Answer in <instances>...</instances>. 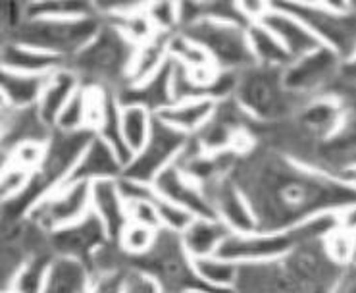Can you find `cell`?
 <instances>
[{
  "mask_svg": "<svg viewBox=\"0 0 356 293\" xmlns=\"http://www.w3.org/2000/svg\"><path fill=\"white\" fill-rule=\"evenodd\" d=\"M232 177L247 195L258 230L280 232L356 205V189L335 172L283 152L243 155Z\"/></svg>",
  "mask_w": 356,
  "mask_h": 293,
  "instance_id": "6da1fadb",
  "label": "cell"
},
{
  "mask_svg": "<svg viewBox=\"0 0 356 293\" xmlns=\"http://www.w3.org/2000/svg\"><path fill=\"white\" fill-rule=\"evenodd\" d=\"M135 49V42L104 22L99 35L83 51L67 60V68L85 87H99L116 93L127 84Z\"/></svg>",
  "mask_w": 356,
  "mask_h": 293,
  "instance_id": "7a4b0ae2",
  "label": "cell"
},
{
  "mask_svg": "<svg viewBox=\"0 0 356 293\" xmlns=\"http://www.w3.org/2000/svg\"><path fill=\"white\" fill-rule=\"evenodd\" d=\"M282 70L283 68L254 64L239 72L235 101L262 126H273L293 118L298 106L305 102V99H298L283 87Z\"/></svg>",
  "mask_w": 356,
  "mask_h": 293,
  "instance_id": "3957f363",
  "label": "cell"
},
{
  "mask_svg": "<svg viewBox=\"0 0 356 293\" xmlns=\"http://www.w3.org/2000/svg\"><path fill=\"white\" fill-rule=\"evenodd\" d=\"M104 19L99 14L60 19H29L17 31L6 35L4 41H14L52 52L62 58H74L99 35Z\"/></svg>",
  "mask_w": 356,
  "mask_h": 293,
  "instance_id": "277c9868",
  "label": "cell"
},
{
  "mask_svg": "<svg viewBox=\"0 0 356 293\" xmlns=\"http://www.w3.org/2000/svg\"><path fill=\"white\" fill-rule=\"evenodd\" d=\"M298 17L322 47L347 60L356 51V6L350 2H275Z\"/></svg>",
  "mask_w": 356,
  "mask_h": 293,
  "instance_id": "5b68a950",
  "label": "cell"
},
{
  "mask_svg": "<svg viewBox=\"0 0 356 293\" xmlns=\"http://www.w3.org/2000/svg\"><path fill=\"white\" fill-rule=\"evenodd\" d=\"M181 33L207 52L216 70L243 72L257 64L250 51L247 27L202 17L181 29Z\"/></svg>",
  "mask_w": 356,
  "mask_h": 293,
  "instance_id": "8992f818",
  "label": "cell"
},
{
  "mask_svg": "<svg viewBox=\"0 0 356 293\" xmlns=\"http://www.w3.org/2000/svg\"><path fill=\"white\" fill-rule=\"evenodd\" d=\"M189 141L191 135L175 129L154 114L149 139L143 145L141 151L133 155L129 164L124 168L122 177L152 185L166 168L181 159L185 149L189 147Z\"/></svg>",
  "mask_w": 356,
  "mask_h": 293,
  "instance_id": "52a82bcc",
  "label": "cell"
},
{
  "mask_svg": "<svg viewBox=\"0 0 356 293\" xmlns=\"http://www.w3.org/2000/svg\"><path fill=\"white\" fill-rule=\"evenodd\" d=\"M298 245H302V241L295 232V228L280 230V232L257 230L250 234L232 232L220 245L216 255L237 264H257V262L282 260L293 249H297Z\"/></svg>",
  "mask_w": 356,
  "mask_h": 293,
  "instance_id": "ba28073f",
  "label": "cell"
},
{
  "mask_svg": "<svg viewBox=\"0 0 356 293\" xmlns=\"http://www.w3.org/2000/svg\"><path fill=\"white\" fill-rule=\"evenodd\" d=\"M91 212V184L75 182L60 185L58 189L49 193L42 201L35 205L27 220L35 226L52 234L60 228H66L81 220Z\"/></svg>",
  "mask_w": 356,
  "mask_h": 293,
  "instance_id": "9c48e42d",
  "label": "cell"
},
{
  "mask_svg": "<svg viewBox=\"0 0 356 293\" xmlns=\"http://www.w3.org/2000/svg\"><path fill=\"white\" fill-rule=\"evenodd\" d=\"M341 58L325 47L293 58L282 70L283 87L298 99H310L323 91V87L339 77Z\"/></svg>",
  "mask_w": 356,
  "mask_h": 293,
  "instance_id": "30bf717a",
  "label": "cell"
},
{
  "mask_svg": "<svg viewBox=\"0 0 356 293\" xmlns=\"http://www.w3.org/2000/svg\"><path fill=\"white\" fill-rule=\"evenodd\" d=\"M202 189L212 203L216 218L222 220L232 232L235 234L257 232L258 220L254 216V210L250 207L247 195L232 176L222 177Z\"/></svg>",
  "mask_w": 356,
  "mask_h": 293,
  "instance_id": "8fae6325",
  "label": "cell"
},
{
  "mask_svg": "<svg viewBox=\"0 0 356 293\" xmlns=\"http://www.w3.org/2000/svg\"><path fill=\"white\" fill-rule=\"evenodd\" d=\"M49 235L54 255L75 257V259H83L87 262L91 260L92 255L99 251L100 247H104L110 241L102 222L92 212H89L87 216L77 220L74 224L60 228Z\"/></svg>",
  "mask_w": 356,
  "mask_h": 293,
  "instance_id": "7c38bea8",
  "label": "cell"
},
{
  "mask_svg": "<svg viewBox=\"0 0 356 293\" xmlns=\"http://www.w3.org/2000/svg\"><path fill=\"white\" fill-rule=\"evenodd\" d=\"M345 110L347 104L341 97L333 93H320L302 102L293 120L300 134L320 143L337 129L345 116Z\"/></svg>",
  "mask_w": 356,
  "mask_h": 293,
  "instance_id": "4fadbf2b",
  "label": "cell"
},
{
  "mask_svg": "<svg viewBox=\"0 0 356 293\" xmlns=\"http://www.w3.org/2000/svg\"><path fill=\"white\" fill-rule=\"evenodd\" d=\"M152 187L160 193L164 199L179 205L181 209L191 212L197 218H216V212L212 209V203L207 197L204 189L197 182H193L179 164L175 162L170 168H166L160 176L154 180Z\"/></svg>",
  "mask_w": 356,
  "mask_h": 293,
  "instance_id": "5bb4252c",
  "label": "cell"
},
{
  "mask_svg": "<svg viewBox=\"0 0 356 293\" xmlns=\"http://www.w3.org/2000/svg\"><path fill=\"white\" fill-rule=\"evenodd\" d=\"M116 97L122 106H141L152 114H158L160 110L172 106L175 102L172 58L149 79H145L141 84L124 85L120 91H116Z\"/></svg>",
  "mask_w": 356,
  "mask_h": 293,
  "instance_id": "9a60e30c",
  "label": "cell"
},
{
  "mask_svg": "<svg viewBox=\"0 0 356 293\" xmlns=\"http://www.w3.org/2000/svg\"><path fill=\"white\" fill-rule=\"evenodd\" d=\"M54 127L49 126L37 106L12 109L2 104V151L4 155L24 143L47 145Z\"/></svg>",
  "mask_w": 356,
  "mask_h": 293,
  "instance_id": "2e32d148",
  "label": "cell"
},
{
  "mask_svg": "<svg viewBox=\"0 0 356 293\" xmlns=\"http://www.w3.org/2000/svg\"><path fill=\"white\" fill-rule=\"evenodd\" d=\"M260 24L268 27L277 37V41L282 42L283 49L289 52L291 58H298V56L322 47V42L316 39L314 33L298 17L280 8L275 2H270V8L266 10Z\"/></svg>",
  "mask_w": 356,
  "mask_h": 293,
  "instance_id": "e0dca14e",
  "label": "cell"
},
{
  "mask_svg": "<svg viewBox=\"0 0 356 293\" xmlns=\"http://www.w3.org/2000/svg\"><path fill=\"white\" fill-rule=\"evenodd\" d=\"M124 162L120 160L116 151L106 141H102L99 135H95L79 162L72 170L66 184H75V182L95 184L100 180H120L124 174Z\"/></svg>",
  "mask_w": 356,
  "mask_h": 293,
  "instance_id": "ac0fdd59",
  "label": "cell"
},
{
  "mask_svg": "<svg viewBox=\"0 0 356 293\" xmlns=\"http://www.w3.org/2000/svg\"><path fill=\"white\" fill-rule=\"evenodd\" d=\"M91 212L102 222L108 239L116 243L124 228L129 224L127 207L118 180H100L91 184Z\"/></svg>",
  "mask_w": 356,
  "mask_h": 293,
  "instance_id": "d6986e66",
  "label": "cell"
},
{
  "mask_svg": "<svg viewBox=\"0 0 356 293\" xmlns=\"http://www.w3.org/2000/svg\"><path fill=\"white\" fill-rule=\"evenodd\" d=\"M66 66L67 60L52 52L27 47L22 42H2V70L31 76H50Z\"/></svg>",
  "mask_w": 356,
  "mask_h": 293,
  "instance_id": "ffe728a7",
  "label": "cell"
},
{
  "mask_svg": "<svg viewBox=\"0 0 356 293\" xmlns=\"http://www.w3.org/2000/svg\"><path fill=\"white\" fill-rule=\"evenodd\" d=\"M92 270L89 262L66 255H54L42 293H91Z\"/></svg>",
  "mask_w": 356,
  "mask_h": 293,
  "instance_id": "44dd1931",
  "label": "cell"
},
{
  "mask_svg": "<svg viewBox=\"0 0 356 293\" xmlns=\"http://www.w3.org/2000/svg\"><path fill=\"white\" fill-rule=\"evenodd\" d=\"M318 151L323 159L341 168L356 164V104H347L345 116L330 137L318 143Z\"/></svg>",
  "mask_w": 356,
  "mask_h": 293,
  "instance_id": "7402d4cb",
  "label": "cell"
},
{
  "mask_svg": "<svg viewBox=\"0 0 356 293\" xmlns=\"http://www.w3.org/2000/svg\"><path fill=\"white\" fill-rule=\"evenodd\" d=\"M232 230L218 218H193L181 234V243L191 259L216 255Z\"/></svg>",
  "mask_w": 356,
  "mask_h": 293,
  "instance_id": "603a6c76",
  "label": "cell"
},
{
  "mask_svg": "<svg viewBox=\"0 0 356 293\" xmlns=\"http://www.w3.org/2000/svg\"><path fill=\"white\" fill-rule=\"evenodd\" d=\"M81 89V81L79 77L75 76L70 68H62L58 72H54L49 77V84L42 91L41 99L37 109L41 112V116L44 118V122L49 126H56V120H58L60 112L66 106L70 99L74 97L75 93Z\"/></svg>",
  "mask_w": 356,
  "mask_h": 293,
  "instance_id": "cb8c5ba5",
  "label": "cell"
},
{
  "mask_svg": "<svg viewBox=\"0 0 356 293\" xmlns=\"http://www.w3.org/2000/svg\"><path fill=\"white\" fill-rule=\"evenodd\" d=\"M52 76V74H50ZM50 76H31L2 70V104L12 109H29L37 106Z\"/></svg>",
  "mask_w": 356,
  "mask_h": 293,
  "instance_id": "d4e9b609",
  "label": "cell"
},
{
  "mask_svg": "<svg viewBox=\"0 0 356 293\" xmlns=\"http://www.w3.org/2000/svg\"><path fill=\"white\" fill-rule=\"evenodd\" d=\"M214 110L216 102L210 99H189V101L174 102L172 106L160 110L156 116L183 134L195 135L207 126Z\"/></svg>",
  "mask_w": 356,
  "mask_h": 293,
  "instance_id": "484cf974",
  "label": "cell"
},
{
  "mask_svg": "<svg viewBox=\"0 0 356 293\" xmlns=\"http://www.w3.org/2000/svg\"><path fill=\"white\" fill-rule=\"evenodd\" d=\"M172 35L154 33L150 39H147L141 45H137L135 49V56H133L131 68L127 74V84H141L150 76H154L160 68L170 60V52H168V42H170Z\"/></svg>",
  "mask_w": 356,
  "mask_h": 293,
  "instance_id": "4316f807",
  "label": "cell"
},
{
  "mask_svg": "<svg viewBox=\"0 0 356 293\" xmlns=\"http://www.w3.org/2000/svg\"><path fill=\"white\" fill-rule=\"evenodd\" d=\"M95 134L116 151L120 160L124 162V166L129 164L133 155L125 145L124 132H122V104L118 102V97L114 91L106 89V93H104V109H102V116H100V122Z\"/></svg>",
  "mask_w": 356,
  "mask_h": 293,
  "instance_id": "83f0119b",
  "label": "cell"
},
{
  "mask_svg": "<svg viewBox=\"0 0 356 293\" xmlns=\"http://www.w3.org/2000/svg\"><path fill=\"white\" fill-rule=\"evenodd\" d=\"M247 37H249L250 51L260 66L285 68L293 60L289 52L283 49L282 42L277 41V37L260 22H254L247 27Z\"/></svg>",
  "mask_w": 356,
  "mask_h": 293,
  "instance_id": "f1b7e54d",
  "label": "cell"
},
{
  "mask_svg": "<svg viewBox=\"0 0 356 293\" xmlns=\"http://www.w3.org/2000/svg\"><path fill=\"white\" fill-rule=\"evenodd\" d=\"M168 52L170 58L175 64H179L185 70H189L195 77H208L216 72L214 64L210 62L208 54L195 41H191L189 37H185L181 31H177L170 37L168 42Z\"/></svg>",
  "mask_w": 356,
  "mask_h": 293,
  "instance_id": "f546056e",
  "label": "cell"
},
{
  "mask_svg": "<svg viewBox=\"0 0 356 293\" xmlns=\"http://www.w3.org/2000/svg\"><path fill=\"white\" fill-rule=\"evenodd\" d=\"M52 259H54V253L52 251L37 253L33 257H29V259L25 260L24 267L17 270L12 284L4 292L42 293Z\"/></svg>",
  "mask_w": 356,
  "mask_h": 293,
  "instance_id": "4dcf8cb0",
  "label": "cell"
},
{
  "mask_svg": "<svg viewBox=\"0 0 356 293\" xmlns=\"http://www.w3.org/2000/svg\"><path fill=\"white\" fill-rule=\"evenodd\" d=\"M97 14L92 2L77 0H37L25 2V17L29 19H60V17H83Z\"/></svg>",
  "mask_w": 356,
  "mask_h": 293,
  "instance_id": "1f68e13d",
  "label": "cell"
},
{
  "mask_svg": "<svg viewBox=\"0 0 356 293\" xmlns=\"http://www.w3.org/2000/svg\"><path fill=\"white\" fill-rule=\"evenodd\" d=\"M193 268L202 282H207L212 287H220V290H233L237 276H239V264L222 259L218 255L193 259Z\"/></svg>",
  "mask_w": 356,
  "mask_h": 293,
  "instance_id": "d6a6232c",
  "label": "cell"
},
{
  "mask_svg": "<svg viewBox=\"0 0 356 293\" xmlns=\"http://www.w3.org/2000/svg\"><path fill=\"white\" fill-rule=\"evenodd\" d=\"M154 114L141 106H122V132L131 155L139 152L147 143Z\"/></svg>",
  "mask_w": 356,
  "mask_h": 293,
  "instance_id": "836d02e7",
  "label": "cell"
},
{
  "mask_svg": "<svg viewBox=\"0 0 356 293\" xmlns=\"http://www.w3.org/2000/svg\"><path fill=\"white\" fill-rule=\"evenodd\" d=\"M158 230H152V228L139 226V224H133L129 222L127 226L124 228V232L118 237V247L122 249L125 257L129 259H137V257H143L154 247L156 243Z\"/></svg>",
  "mask_w": 356,
  "mask_h": 293,
  "instance_id": "e575fe53",
  "label": "cell"
},
{
  "mask_svg": "<svg viewBox=\"0 0 356 293\" xmlns=\"http://www.w3.org/2000/svg\"><path fill=\"white\" fill-rule=\"evenodd\" d=\"M87 112H89V95H87V87L81 85V89L75 93L70 102L62 109L54 129H62V132L89 129L87 127Z\"/></svg>",
  "mask_w": 356,
  "mask_h": 293,
  "instance_id": "d590c367",
  "label": "cell"
},
{
  "mask_svg": "<svg viewBox=\"0 0 356 293\" xmlns=\"http://www.w3.org/2000/svg\"><path fill=\"white\" fill-rule=\"evenodd\" d=\"M145 14L156 33L174 35L179 31L177 2H147Z\"/></svg>",
  "mask_w": 356,
  "mask_h": 293,
  "instance_id": "8d00e7d4",
  "label": "cell"
},
{
  "mask_svg": "<svg viewBox=\"0 0 356 293\" xmlns=\"http://www.w3.org/2000/svg\"><path fill=\"white\" fill-rule=\"evenodd\" d=\"M152 203H154V207H156L158 210V216H160V224H162V228L172 230V232H177V234H181L183 230L191 224V220L197 218L193 216L191 212H187L185 209H181L179 205H175V203L164 199L160 193H156V189H154V195H152Z\"/></svg>",
  "mask_w": 356,
  "mask_h": 293,
  "instance_id": "74e56055",
  "label": "cell"
},
{
  "mask_svg": "<svg viewBox=\"0 0 356 293\" xmlns=\"http://www.w3.org/2000/svg\"><path fill=\"white\" fill-rule=\"evenodd\" d=\"M322 245L323 251L330 257L333 264L345 268L353 262V232H348L345 228H339L337 232L327 235L322 241Z\"/></svg>",
  "mask_w": 356,
  "mask_h": 293,
  "instance_id": "f35d334b",
  "label": "cell"
},
{
  "mask_svg": "<svg viewBox=\"0 0 356 293\" xmlns=\"http://www.w3.org/2000/svg\"><path fill=\"white\" fill-rule=\"evenodd\" d=\"M44 159V145L24 143L4 155V166H16L27 172H37Z\"/></svg>",
  "mask_w": 356,
  "mask_h": 293,
  "instance_id": "ab89813d",
  "label": "cell"
},
{
  "mask_svg": "<svg viewBox=\"0 0 356 293\" xmlns=\"http://www.w3.org/2000/svg\"><path fill=\"white\" fill-rule=\"evenodd\" d=\"M33 177V172H27L16 166H2V203L16 199L27 189Z\"/></svg>",
  "mask_w": 356,
  "mask_h": 293,
  "instance_id": "60d3db41",
  "label": "cell"
},
{
  "mask_svg": "<svg viewBox=\"0 0 356 293\" xmlns=\"http://www.w3.org/2000/svg\"><path fill=\"white\" fill-rule=\"evenodd\" d=\"M127 270L129 267H122L116 270L92 274L91 293H124Z\"/></svg>",
  "mask_w": 356,
  "mask_h": 293,
  "instance_id": "b9f144b4",
  "label": "cell"
},
{
  "mask_svg": "<svg viewBox=\"0 0 356 293\" xmlns=\"http://www.w3.org/2000/svg\"><path fill=\"white\" fill-rule=\"evenodd\" d=\"M124 293H164L156 280L141 270L129 268L127 278H125Z\"/></svg>",
  "mask_w": 356,
  "mask_h": 293,
  "instance_id": "7bdbcfd3",
  "label": "cell"
},
{
  "mask_svg": "<svg viewBox=\"0 0 356 293\" xmlns=\"http://www.w3.org/2000/svg\"><path fill=\"white\" fill-rule=\"evenodd\" d=\"M27 22L25 17V2H6L2 6V24H4V33L12 35ZM4 35V37H6Z\"/></svg>",
  "mask_w": 356,
  "mask_h": 293,
  "instance_id": "ee69618b",
  "label": "cell"
},
{
  "mask_svg": "<svg viewBox=\"0 0 356 293\" xmlns=\"http://www.w3.org/2000/svg\"><path fill=\"white\" fill-rule=\"evenodd\" d=\"M327 293H356V264L343 268Z\"/></svg>",
  "mask_w": 356,
  "mask_h": 293,
  "instance_id": "f6af8a7d",
  "label": "cell"
},
{
  "mask_svg": "<svg viewBox=\"0 0 356 293\" xmlns=\"http://www.w3.org/2000/svg\"><path fill=\"white\" fill-rule=\"evenodd\" d=\"M339 79L348 85L356 87V51L353 52V56L341 62L339 68Z\"/></svg>",
  "mask_w": 356,
  "mask_h": 293,
  "instance_id": "bcb514c9",
  "label": "cell"
},
{
  "mask_svg": "<svg viewBox=\"0 0 356 293\" xmlns=\"http://www.w3.org/2000/svg\"><path fill=\"white\" fill-rule=\"evenodd\" d=\"M337 176L345 182V184H348L350 187H355L356 189V164H350V166H345L341 168L339 172H335Z\"/></svg>",
  "mask_w": 356,
  "mask_h": 293,
  "instance_id": "7dc6e473",
  "label": "cell"
},
{
  "mask_svg": "<svg viewBox=\"0 0 356 293\" xmlns=\"http://www.w3.org/2000/svg\"><path fill=\"white\" fill-rule=\"evenodd\" d=\"M350 264H356V230L353 232V262Z\"/></svg>",
  "mask_w": 356,
  "mask_h": 293,
  "instance_id": "c3c4849f",
  "label": "cell"
},
{
  "mask_svg": "<svg viewBox=\"0 0 356 293\" xmlns=\"http://www.w3.org/2000/svg\"><path fill=\"white\" fill-rule=\"evenodd\" d=\"M2 293H14V292H2Z\"/></svg>",
  "mask_w": 356,
  "mask_h": 293,
  "instance_id": "681fc988",
  "label": "cell"
},
{
  "mask_svg": "<svg viewBox=\"0 0 356 293\" xmlns=\"http://www.w3.org/2000/svg\"><path fill=\"white\" fill-rule=\"evenodd\" d=\"M193 293H199V292H193Z\"/></svg>",
  "mask_w": 356,
  "mask_h": 293,
  "instance_id": "f907efd6",
  "label": "cell"
}]
</instances>
